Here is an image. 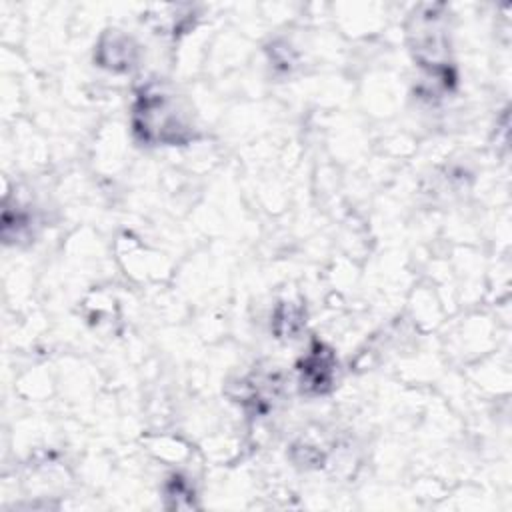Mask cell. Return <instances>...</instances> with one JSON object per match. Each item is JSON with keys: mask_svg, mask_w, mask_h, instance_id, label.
I'll return each mask as SVG.
<instances>
[{"mask_svg": "<svg viewBox=\"0 0 512 512\" xmlns=\"http://www.w3.org/2000/svg\"><path fill=\"white\" fill-rule=\"evenodd\" d=\"M136 130H140L146 140L158 138L160 142H178L186 128L164 94H146L136 108Z\"/></svg>", "mask_w": 512, "mask_h": 512, "instance_id": "cell-1", "label": "cell"}]
</instances>
